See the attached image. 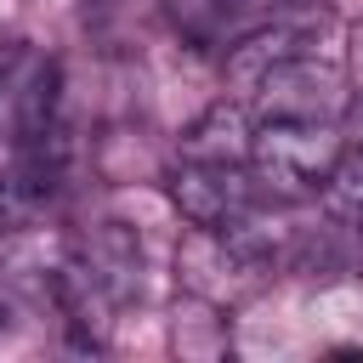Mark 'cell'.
I'll return each mask as SVG.
<instances>
[{"instance_id": "3957f363", "label": "cell", "mask_w": 363, "mask_h": 363, "mask_svg": "<svg viewBox=\"0 0 363 363\" xmlns=\"http://www.w3.org/2000/svg\"><path fill=\"white\" fill-rule=\"evenodd\" d=\"M170 204L187 227L204 233H227L244 216L261 210V182L250 164H204V159H182L170 170Z\"/></svg>"}, {"instance_id": "9c48e42d", "label": "cell", "mask_w": 363, "mask_h": 363, "mask_svg": "<svg viewBox=\"0 0 363 363\" xmlns=\"http://www.w3.org/2000/svg\"><path fill=\"white\" fill-rule=\"evenodd\" d=\"M346 113H352V130H357V142H352V147H363V96H357V102H346Z\"/></svg>"}, {"instance_id": "ba28073f", "label": "cell", "mask_w": 363, "mask_h": 363, "mask_svg": "<svg viewBox=\"0 0 363 363\" xmlns=\"http://www.w3.org/2000/svg\"><path fill=\"white\" fill-rule=\"evenodd\" d=\"M323 193H329V204H335L346 221H363V147H346V153L335 159Z\"/></svg>"}, {"instance_id": "7a4b0ae2", "label": "cell", "mask_w": 363, "mask_h": 363, "mask_svg": "<svg viewBox=\"0 0 363 363\" xmlns=\"http://www.w3.org/2000/svg\"><path fill=\"white\" fill-rule=\"evenodd\" d=\"M57 96H62V68L51 51L34 40H6L0 45V142L23 147L40 130L57 125Z\"/></svg>"}, {"instance_id": "6da1fadb", "label": "cell", "mask_w": 363, "mask_h": 363, "mask_svg": "<svg viewBox=\"0 0 363 363\" xmlns=\"http://www.w3.org/2000/svg\"><path fill=\"white\" fill-rule=\"evenodd\" d=\"M346 153L335 119H261L250 142V170L261 182V199H318L335 159Z\"/></svg>"}, {"instance_id": "52a82bcc", "label": "cell", "mask_w": 363, "mask_h": 363, "mask_svg": "<svg viewBox=\"0 0 363 363\" xmlns=\"http://www.w3.org/2000/svg\"><path fill=\"white\" fill-rule=\"evenodd\" d=\"M250 142H255V119L244 102H210L187 130H182V159H204V164H250Z\"/></svg>"}, {"instance_id": "5b68a950", "label": "cell", "mask_w": 363, "mask_h": 363, "mask_svg": "<svg viewBox=\"0 0 363 363\" xmlns=\"http://www.w3.org/2000/svg\"><path fill=\"white\" fill-rule=\"evenodd\" d=\"M255 119H340L346 113V79L318 51H301L278 68H267L250 85Z\"/></svg>"}, {"instance_id": "277c9868", "label": "cell", "mask_w": 363, "mask_h": 363, "mask_svg": "<svg viewBox=\"0 0 363 363\" xmlns=\"http://www.w3.org/2000/svg\"><path fill=\"white\" fill-rule=\"evenodd\" d=\"M335 23H329V11L318 6V0H284L272 17H261L250 34H238L233 45H227V79L238 85V91H250L267 68H278V62H289V57H301V51H318V40L329 34Z\"/></svg>"}, {"instance_id": "8992f818", "label": "cell", "mask_w": 363, "mask_h": 363, "mask_svg": "<svg viewBox=\"0 0 363 363\" xmlns=\"http://www.w3.org/2000/svg\"><path fill=\"white\" fill-rule=\"evenodd\" d=\"M284 0H164V23L176 28L182 45L216 51V45H233L238 34H250Z\"/></svg>"}]
</instances>
